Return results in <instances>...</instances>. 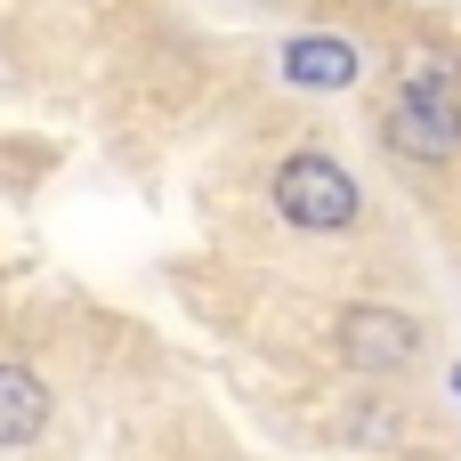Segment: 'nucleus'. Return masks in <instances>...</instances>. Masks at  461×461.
Returning a JSON list of instances; mask_svg holds the SVG:
<instances>
[{"instance_id":"nucleus-4","label":"nucleus","mask_w":461,"mask_h":461,"mask_svg":"<svg viewBox=\"0 0 461 461\" xmlns=\"http://www.w3.org/2000/svg\"><path fill=\"white\" fill-rule=\"evenodd\" d=\"M276 73H284L292 89H308V97H332V89L357 81V49H348L340 32H300V41L276 49Z\"/></svg>"},{"instance_id":"nucleus-5","label":"nucleus","mask_w":461,"mask_h":461,"mask_svg":"<svg viewBox=\"0 0 461 461\" xmlns=\"http://www.w3.org/2000/svg\"><path fill=\"white\" fill-rule=\"evenodd\" d=\"M49 413H57L49 381H41L32 365H0V446H8V454H16V446H41V438H49Z\"/></svg>"},{"instance_id":"nucleus-3","label":"nucleus","mask_w":461,"mask_h":461,"mask_svg":"<svg viewBox=\"0 0 461 461\" xmlns=\"http://www.w3.org/2000/svg\"><path fill=\"white\" fill-rule=\"evenodd\" d=\"M421 348H429L421 316H405V308H389V300H348V308L332 316V357H340L348 373H365V381L413 373Z\"/></svg>"},{"instance_id":"nucleus-2","label":"nucleus","mask_w":461,"mask_h":461,"mask_svg":"<svg viewBox=\"0 0 461 461\" xmlns=\"http://www.w3.org/2000/svg\"><path fill=\"white\" fill-rule=\"evenodd\" d=\"M267 203H276V219L292 235H316V243L365 227V186H357V170L332 146H292L276 162V178H267Z\"/></svg>"},{"instance_id":"nucleus-1","label":"nucleus","mask_w":461,"mask_h":461,"mask_svg":"<svg viewBox=\"0 0 461 461\" xmlns=\"http://www.w3.org/2000/svg\"><path fill=\"white\" fill-rule=\"evenodd\" d=\"M373 138L397 170H454L461 162V57L421 41L389 65L373 97Z\"/></svg>"},{"instance_id":"nucleus-6","label":"nucleus","mask_w":461,"mask_h":461,"mask_svg":"<svg viewBox=\"0 0 461 461\" xmlns=\"http://www.w3.org/2000/svg\"><path fill=\"white\" fill-rule=\"evenodd\" d=\"M454 397H461V365H454Z\"/></svg>"}]
</instances>
